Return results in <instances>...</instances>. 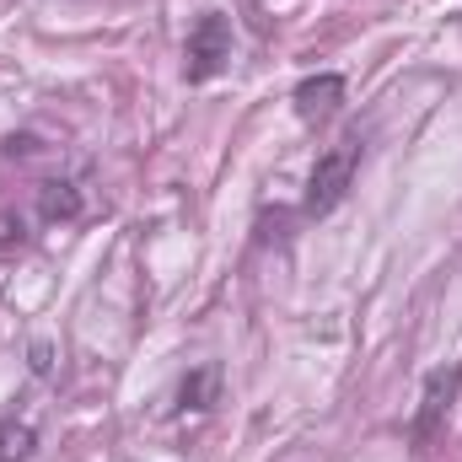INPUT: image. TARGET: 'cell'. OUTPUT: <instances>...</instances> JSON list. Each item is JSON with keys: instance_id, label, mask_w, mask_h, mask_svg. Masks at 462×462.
<instances>
[{"instance_id": "cell-1", "label": "cell", "mask_w": 462, "mask_h": 462, "mask_svg": "<svg viewBox=\"0 0 462 462\" xmlns=\"http://www.w3.org/2000/svg\"><path fill=\"white\" fill-rule=\"evenodd\" d=\"M360 134H345V140H334L323 156H318V167H312V178H307V199H301V210L307 216H328V210H339V199L349 194V183H355V172H360Z\"/></svg>"}, {"instance_id": "cell-2", "label": "cell", "mask_w": 462, "mask_h": 462, "mask_svg": "<svg viewBox=\"0 0 462 462\" xmlns=\"http://www.w3.org/2000/svg\"><path fill=\"white\" fill-rule=\"evenodd\" d=\"M226 60H231V22L216 16V11H205L194 22L189 43H183V76L189 81H216L226 70Z\"/></svg>"}, {"instance_id": "cell-3", "label": "cell", "mask_w": 462, "mask_h": 462, "mask_svg": "<svg viewBox=\"0 0 462 462\" xmlns=\"http://www.w3.org/2000/svg\"><path fill=\"white\" fill-rule=\"evenodd\" d=\"M462 387V371L452 365V371H436L430 382H425V398H420V420H414V441L425 447L436 430H441V414L452 409V398H457Z\"/></svg>"}, {"instance_id": "cell-4", "label": "cell", "mask_w": 462, "mask_h": 462, "mask_svg": "<svg viewBox=\"0 0 462 462\" xmlns=\"http://www.w3.org/2000/svg\"><path fill=\"white\" fill-rule=\"evenodd\" d=\"M339 97H345V76H334V70L307 76V81L291 92V103H296V114L301 118H328L334 108H339Z\"/></svg>"}, {"instance_id": "cell-5", "label": "cell", "mask_w": 462, "mask_h": 462, "mask_svg": "<svg viewBox=\"0 0 462 462\" xmlns=\"http://www.w3.org/2000/svg\"><path fill=\"white\" fill-rule=\"evenodd\" d=\"M216 398H221V365H199L178 387V409H216Z\"/></svg>"}, {"instance_id": "cell-6", "label": "cell", "mask_w": 462, "mask_h": 462, "mask_svg": "<svg viewBox=\"0 0 462 462\" xmlns=\"http://www.w3.org/2000/svg\"><path fill=\"white\" fill-rule=\"evenodd\" d=\"M38 447V430L32 425H16V420H0V462H27Z\"/></svg>"}, {"instance_id": "cell-7", "label": "cell", "mask_w": 462, "mask_h": 462, "mask_svg": "<svg viewBox=\"0 0 462 462\" xmlns=\"http://www.w3.org/2000/svg\"><path fill=\"white\" fill-rule=\"evenodd\" d=\"M81 194L70 183H43V221H76Z\"/></svg>"}]
</instances>
